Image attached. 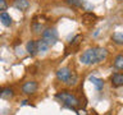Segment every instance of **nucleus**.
<instances>
[{"label": "nucleus", "instance_id": "1", "mask_svg": "<svg viewBox=\"0 0 123 115\" xmlns=\"http://www.w3.org/2000/svg\"><path fill=\"white\" fill-rule=\"evenodd\" d=\"M106 56H108L106 49L92 47V49H87L86 51H83L81 54L80 60L85 65H92V64H98V63L104 61L106 59Z\"/></svg>", "mask_w": 123, "mask_h": 115}, {"label": "nucleus", "instance_id": "2", "mask_svg": "<svg viewBox=\"0 0 123 115\" xmlns=\"http://www.w3.org/2000/svg\"><path fill=\"white\" fill-rule=\"evenodd\" d=\"M55 97L59 100L60 102H63L65 106L71 107V109H76V107L80 106L78 98H77L73 93H71V92H67V91L58 92V93L55 95Z\"/></svg>", "mask_w": 123, "mask_h": 115}, {"label": "nucleus", "instance_id": "3", "mask_svg": "<svg viewBox=\"0 0 123 115\" xmlns=\"http://www.w3.org/2000/svg\"><path fill=\"white\" fill-rule=\"evenodd\" d=\"M56 78L59 80H62L63 83L68 84V86H73V84H76V82H77V77L71 72V69L68 67H63V68L58 69L56 70Z\"/></svg>", "mask_w": 123, "mask_h": 115}, {"label": "nucleus", "instance_id": "4", "mask_svg": "<svg viewBox=\"0 0 123 115\" xmlns=\"http://www.w3.org/2000/svg\"><path fill=\"white\" fill-rule=\"evenodd\" d=\"M42 38L48 42L50 46H54L58 41V31L55 28H48L42 32Z\"/></svg>", "mask_w": 123, "mask_h": 115}, {"label": "nucleus", "instance_id": "5", "mask_svg": "<svg viewBox=\"0 0 123 115\" xmlns=\"http://www.w3.org/2000/svg\"><path fill=\"white\" fill-rule=\"evenodd\" d=\"M22 91L25 95H32L37 91V82L35 80H28L22 86Z\"/></svg>", "mask_w": 123, "mask_h": 115}, {"label": "nucleus", "instance_id": "6", "mask_svg": "<svg viewBox=\"0 0 123 115\" xmlns=\"http://www.w3.org/2000/svg\"><path fill=\"white\" fill-rule=\"evenodd\" d=\"M13 6L21 12H26L30 8V1L28 0H14Z\"/></svg>", "mask_w": 123, "mask_h": 115}, {"label": "nucleus", "instance_id": "7", "mask_svg": "<svg viewBox=\"0 0 123 115\" xmlns=\"http://www.w3.org/2000/svg\"><path fill=\"white\" fill-rule=\"evenodd\" d=\"M26 50L30 55H36L37 52V41H33V40H30L26 44Z\"/></svg>", "mask_w": 123, "mask_h": 115}, {"label": "nucleus", "instance_id": "8", "mask_svg": "<svg viewBox=\"0 0 123 115\" xmlns=\"http://www.w3.org/2000/svg\"><path fill=\"white\" fill-rule=\"evenodd\" d=\"M50 47H51V46H50L48 42L44 40V38H41V40L37 41V52L38 54H45Z\"/></svg>", "mask_w": 123, "mask_h": 115}, {"label": "nucleus", "instance_id": "9", "mask_svg": "<svg viewBox=\"0 0 123 115\" xmlns=\"http://www.w3.org/2000/svg\"><path fill=\"white\" fill-rule=\"evenodd\" d=\"M96 21H98V17L92 13H85L82 15V22L85 24H94Z\"/></svg>", "mask_w": 123, "mask_h": 115}, {"label": "nucleus", "instance_id": "10", "mask_svg": "<svg viewBox=\"0 0 123 115\" xmlns=\"http://www.w3.org/2000/svg\"><path fill=\"white\" fill-rule=\"evenodd\" d=\"M111 84L115 87L123 86V74H121V73H114L111 75Z\"/></svg>", "mask_w": 123, "mask_h": 115}, {"label": "nucleus", "instance_id": "11", "mask_svg": "<svg viewBox=\"0 0 123 115\" xmlns=\"http://www.w3.org/2000/svg\"><path fill=\"white\" fill-rule=\"evenodd\" d=\"M90 82L95 86V88L98 91H101L104 88V80L100 78H96V77H90Z\"/></svg>", "mask_w": 123, "mask_h": 115}, {"label": "nucleus", "instance_id": "12", "mask_svg": "<svg viewBox=\"0 0 123 115\" xmlns=\"http://www.w3.org/2000/svg\"><path fill=\"white\" fill-rule=\"evenodd\" d=\"M0 21H1V23L5 27H9L12 24V18H10V15L6 13V12H3L1 14H0Z\"/></svg>", "mask_w": 123, "mask_h": 115}, {"label": "nucleus", "instance_id": "13", "mask_svg": "<svg viewBox=\"0 0 123 115\" xmlns=\"http://www.w3.org/2000/svg\"><path fill=\"white\" fill-rule=\"evenodd\" d=\"M111 40L117 45H123V33L122 32H114L111 34Z\"/></svg>", "mask_w": 123, "mask_h": 115}, {"label": "nucleus", "instance_id": "14", "mask_svg": "<svg viewBox=\"0 0 123 115\" xmlns=\"http://www.w3.org/2000/svg\"><path fill=\"white\" fill-rule=\"evenodd\" d=\"M13 95H14V92H13V90H12L10 87H6V88H4L3 90V92H1V98H5V100H9V98H12L13 97Z\"/></svg>", "mask_w": 123, "mask_h": 115}, {"label": "nucleus", "instance_id": "15", "mask_svg": "<svg viewBox=\"0 0 123 115\" xmlns=\"http://www.w3.org/2000/svg\"><path fill=\"white\" fill-rule=\"evenodd\" d=\"M114 68L115 69H123V54L118 55L114 59Z\"/></svg>", "mask_w": 123, "mask_h": 115}, {"label": "nucleus", "instance_id": "16", "mask_svg": "<svg viewBox=\"0 0 123 115\" xmlns=\"http://www.w3.org/2000/svg\"><path fill=\"white\" fill-rule=\"evenodd\" d=\"M32 31L35 33H41L44 32V26L41 23H32Z\"/></svg>", "mask_w": 123, "mask_h": 115}, {"label": "nucleus", "instance_id": "17", "mask_svg": "<svg viewBox=\"0 0 123 115\" xmlns=\"http://www.w3.org/2000/svg\"><path fill=\"white\" fill-rule=\"evenodd\" d=\"M65 3L72 5V6H81L83 4L82 0H65Z\"/></svg>", "mask_w": 123, "mask_h": 115}, {"label": "nucleus", "instance_id": "18", "mask_svg": "<svg viewBox=\"0 0 123 115\" xmlns=\"http://www.w3.org/2000/svg\"><path fill=\"white\" fill-rule=\"evenodd\" d=\"M6 3H5V0H0V10H3V12H5L6 10Z\"/></svg>", "mask_w": 123, "mask_h": 115}, {"label": "nucleus", "instance_id": "19", "mask_svg": "<svg viewBox=\"0 0 123 115\" xmlns=\"http://www.w3.org/2000/svg\"><path fill=\"white\" fill-rule=\"evenodd\" d=\"M81 38H82V36H81V34H78V36H76V37H74V40L72 41V45H74V44H78Z\"/></svg>", "mask_w": 123, "mask_h": 115}, {"label": "nucleus", "instance_id": "20", "mask_svg": "<svg viewBox=\"0 0 123 115\" xmlns=\"http://www.w3.org/2000/svg\"><path fill=\"white\" fill-rule=\"evenodd\" d=\"M118 1H122V0H118Z\"/></svg>", "mask_w": 123, "mask_h": 115}]
</instances>
